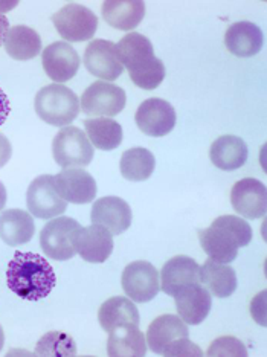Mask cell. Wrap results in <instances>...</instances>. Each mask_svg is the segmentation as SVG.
Masks as SVG:
<instances>
[{
  "mask_svg": "<svg viewBox=\"0 0 267 357\" xmlns=\"http://www.w3.org/2000/svg\"><path fill=\"white\" fill-rule=\"evenodd\" d=\"M6 284L19 298L37 303L49 296L56 284V277L54 267L42 255L15 252L6 267Z\"/></svg>",
  "mask_w": 267,
  "mask_h": 357,
  "instance_id": "6da1fadb",
  "label": "cell"
},
{
  "mask_svg": "<svg viewBox=\"0 0 267 357\" xmlns=\"http://www.w3.org/2000/svg\"><path fill=\"white\" fill-rule=\"evenodd\" d=\"M119 61L130 75L133 84L144 91H155L165 78V64L156 59L150 40L130 32L115 45Z\"/></svg>",
  "mask_w": 267,
  "mask_h": 357,
  "instance_id": "7a4b0ae2",
  "label": "cell"
},
{
  "mask_svg": "<svg viewBox=\"0 0 267 357\" xmlns=\"http://www.w3.org/2000/svg\"><path fill=\"white\" fill-rule=\"evenodd\" d=\"M199 241L205 254L217 263L229 264L238 255V249L252 240V228L245 218L220 215L206 229H199Z\"/></svg>",
  "mask_w": 267,
  "mask_h": 357,
  "instance_id": "3957f363",
  "label": "cell"
},
{
  "mask_svg": "<svg viewBox=\"0 0 267 357\" xmlns=\"http://www.w3.org/2000/svg\"><path fill=\"white\" fill-rule=\"evenodd\" d=\"M38 118L54 127H64L74 123L79 113L78 96L63 84H49L40 89L34 100Z\"/></svg>",
  "mask_w": 267,
  "mask_h": 357,
  "instance_id": "277c9868",
  "label": "cell"
},
{
  "mask_svg": "<svg viewBox=\"0 0 267 357\" xmlns=\"http://www.w3.org/2000/svg\"><path fill=\"white\" fill-rule=\"evenodd\" d=\"M81 225L70 217H55L47 222L40 232V246L43 252L55 259V261H66L77 255L75 235Z\"/></svg>",
  "mask_w": 267,
  "mask_h": 357,
  "instance_id": "5b68a950",
  "label": "cell"
},
{
  "mask_svg": "<svg viewBox=\"0 0 267 357\" xmlns=\"http://www.w3.org/2000/svg\"><path fill=\"white\" fill-rule=\"evenodd\" d=\"M93 145L78 127H64L52 141L54 160L63 168L87 167L93 159Z\"/></svg>",
  "mask_w": 267,
  "mask_h": 357,
  "instance_id": "8992f818",
  "label": "cell"
},
{
  "mask_svg": "<svg viewBox=\"0 0 267 357\" xmlns=\"http://www.w3.org/2000/svg\"><path fill=\"white\" fill-rule=\"evenodd\" d=\"M127 102L125 92L107 81H95L81 95V109L87 116L113 118L124 110Z\"/></svg>",
  "mask_w": 267,
  "mask_h": 357,
  "instance_id": "52a82bcc",
  "label": "cell"
},
{
  "mask_svg": "<svg viewBox=\"0 0 267 357\" xmlns=\"http://www.w3.org/2000/svg\"><path fill=\"white\" fill-rule=\"evenodd\" d=\"M52 23L61 38L68 42H86L98 29V17L89 8L68 3L52 15Z\"/></svg>",
  "mask_w": 267,
  "mask_h": 357,
  "instance_id": "ba28073f",
  "label": "cell"
},
{
  "mask_svg": "<svg viewBox=\"0 0 267 357\" xmlns=\"http://www.w3.org/2000/svg\"><path fill=\"white\" fill-rule=\"evenodd\" d=\"M26 205L31 215L42 220L60 217L68 209V202L60 197L54 185V176L43 174L31 182L26 192Z\"/></svg>",
  "mask_w": 267,
  "mask_h": 357,
  "instance_id": "9c48e42d",
  "label": "cell"
},
{
  "mask_svg": "<svg viewBox=\"0 0 267 357\" xmlns=\"http://www.w3.org/2000/svg\"><path fill=\"white\" fill-rule=\"evenodd\" d=\"M125 295L135 303H150L160 290V277L155 266L148 261L127 264L121 277Z\"/></svg>",
  "mask_w": 267,
  "mask_h": 357,
  "instance_id": "30bf717a",
  "label": "cell"
},
{
  "mask_svg": "<svg viewBox=\"0 0 267 357\" xmlns=\"http://www.w3.org/2000/svg\"><path fill=\"white\" fill-rule=\"evenodd\" d=\"M136 126L142 133L153 137H160L176 127L177 115L171 104L160 98L145 100L135 115Z\"/></svg>",
  "mask_w": 267,
  "mask_h": 357,
  "instance_id": "8fae6325",
  "label": "cell"
},
{
  "mask_svg": "<svg viewBox=\"0 0 267 357\" xmlns=\"http://www.w3.org/2000/svg\"><path fill=\"white\" fill-rule=\"evenodd\" d=\"M84 66L89 74L104 81H115L125 70L119 61L115 43L109 40H92L84 51Z\"/></svg>",
  "mask_w": 267,
  "mask_h": 357,
  "instance_id": "7c38bea8",
  "label": "cell"
},
{
  "mask_svg": "<svg viewBox=\"0 0 267 357\" xmlns=\"http://www.w3.org/2000/svg\"><path fill=\"white\" fill-rule=\"evenodd\" d=\"M54 185L60 197L69 204H92L96 197L95 178L83 168H64L54 176Z\"/></svg>",
  "mask_w": 267,
  "mask_h": 357,
  "instance_id": "4fadbf2b",
  "label": "cell"
},
{
  "mask_svg": "<svg viewBox=\"0 0 267 357\" xmlns=\"http://www.w3.org/2000/svg\"><path fill=\"white\" fill-rule=\"evenodd\" d=\"M267 194L263 182L252 177L241 178L231 190V205L241 218L257 220L266 214Z\"/></svg>",
  "mask_w": 267,
  "mask_h": 357,
  "instance_id": "5bb4252c",
  "label": "cell"
},
{
  "mask_svg": "<svg viewBox=\"0 0 267 357\" xmlns=\"http://www.w3.org/2000/svg\"><path fill=\"white\" fill-rule=\"evenodd\" d=\"M132 208L125 200L115 196L101 197L93 204L91 220L93 225L102 226L112 235L124 234L132 226Z\"/></svg>",
  "mask_w": 267,
  "mask_h": 357,
  "instance_id": "9a60e30c",
  "label": "cell"
},
{
  "mask_svg": "<svg viewBox=\"0 0 267 357\" xmlns=\"http://www.w3.org/2000/svg\"><path fill=\"white\" fill-rule=\"evenodd\" d=\"M45 74L56 84H63L77 75L79 69L78 52L64 42H54L42 54Z\"/></svg>",
  "mask_w": 267,
  "mask_h": 357,
  "instance_id": "2e32d148",
  "label": "cell"
},
{
  "mask_svg": "<svg viewBox=\"0 0 267 357\" xmlns=\"http://www.w3.org/2000/svg\"><path fill=\"white\" fill-rule=\"evenodd\" d=\"M177 313L188 326H199L211 312L213 299L208 289L201 284H191L174 295Z\"/></svg>",
  "mask_w": 267,
  "mask_h": 357,
  "instance_id": "e0dca14e",
  "label": "cell"
},
{
  "mask_svg": "<svg viewBox=\"0 0 267 357\" xmlns=\"http://www.w3.org/2000/svg\"><path fill=\"white\" fill-rule=\"evenodd\" d=\"M160 290L174 296L181 289L200 284V266L196 259L185 255H177L164 264L160 271Z\"/></svg>",
  "mask_w": 267,
  "mask_h": 357,
  "instance_id": "ac0fdd59",
  "label": "cell"
},
{
  "mask_svg": "<svg viewBox=\"0 0 267 357\" xmlns=\"http://www.w3.org/2000/svg\"><path fill=\"white\" fill-rule=\"evenodd\" d=\"M77 254L87 263L107 261L113 252V235L102 226L92 225L81 228L75 235Z\"/></svg>",
  "mask_w": 267,
  "mask_h": 357,
  "instance_id": "d6986e66",
  "label": "cell"
},
{
  "mask_svg": "<svg viewBox=\"0 0 267 357\" xmlns=\"http://www.w3.org/2000/svg\"><path fill=\"white\" fill-rule=\"evenodd\" d=\"M264 43V37L261 29L252 22H237L226 31L224 46L232 55L240 59L254 56L261 51Z\"/></svg>",
  "mask_w": 267,
  "mask_h": 357,
  "instance_id": "ffe728a7",
  "label": "cell"
},
{
  "mask_svg": "<svg viewBox=\"0 0 267 357\" xmlns=\"http://www.w3.org/2000/svg\"><path fill=\"white\" fill-rule=\"evenodd\" d=\"M188 336V326L182 321L181 316L162 314L148 326L145 340H147V344L153 353L164 354V351L174 342V340Z\"/></svg>",
  "mask_w": 267,
  "mask_h": 357,
  "instance_id": "44dd1931",
  "label": "cell"
},
{
  "mask_svg": "<svg viewBox=\"0 0 267 357\" xmlns=\"http://www.w3.org/2000/svg\"><path fill=\"white\" fill-rule=\"evenodd\" d=\"M98 321L101 328L106 333H110L118 327H139L141 318L137 307L130 298L113 296L100 307Z\"/></svg>",
  "mask_w": 267,
  "mask_h": 357,
  "instance_id": "7402d4cb",
  "label": "cell"
},
{
  "mask_svg": "<svg viewBox=\"0 0 267 357\" xmlns=\"http://www.w3.org/2000/svg\"><path fill=\"white\" fill-rule=\"evenodd\" d=\"M102 19L119 31H133L145 15V3L141 0H107L102 3Z\"/></svg>",
  "mask_w": 267,
  "mask_h": 357,
  "instance_id": "603a6c76",
  "label": "cell"
},
{
  "mask_svg": "<svg viewBox=\"0 0 267 357\" xmlns=\"http://www.w3.org/2000/svg\"><path fill=\"white\" fill-rule=\"evenodd\" d=\"M247 145L238 136L224 135L217 137L209 150V158L223 172H234L246 164L247 160Z\"/></svg>",
  "mask_w": 267,
  "mask_h": 357,
  "instance_id": "cb8c5ba5",
  "label": "cell"
},
{
  "mask_svg": "<svg viewBox=\"0 0 267 357\" xmlns=\"http://www.w3.org/2000/svg\"><path fill=\"white\" fill-rule=\"evenodd\" d=\"M200 284L217 298H228L237 290V273L231 266L208 258L200 266Z\"/></svg>",
  "mask_w": 267,
  "mask_h": 357,
  "instance_id": "d4e9b609",
  "label": "cell"
},
{
  "mask_svg": "<svg viewBox=\"0 0 267 357\" xmlns=\"http://www.w3.org/2000/svg\"><path fill=\"white\" fill-rule=\"evenodd\" d=\"M36 232L34 218L23 209H8L0 214V238L8 246H20L32 240Z\"/></svg>",
  "mask_w": 267,
  "mask_h": 357,
  "instance_id": "484cf974",
  "label": "cell"
},
{
  "mask_svg": "<svg viewBox=\"0 0 267 357\" xmlns=\"http://www.w3.org/2000/svg\"><path fill=\"white\" fill-rule=\"evenodd\" d=\"M107 354L110 357H144L147 340L139 327H118L109 333Z\"/></svg>",
  "mask_w": 267,
  "mask_h": 357,
  "instance_id": "4316f807",
  "label": "cell"
},
{
  "mask_svg": "<svg viewBox=\"0 0 267 357\" xmlns=\"http://www.w3.org/2000/svg\"><path fill=\"white\" fill-rule=\"evenodd\" d=\"M5 51L17 61L32 60L42 51V37L38 32L25 25L13 26L5 37Z\"/></svg>",
  "mask_w": 267,
  "mask_h": 357,
  "instance_id": "83f0119b",
  "label": "cell"
},
{
  "mask_svg": "<svg viewBox=\"0 0 267 357\" xmlns=\"http://www.w3.org/2000/svg\"><path fill=\"white\" fill-rule=\"evenodd\" d=\"M89 141L95 149L110 151L118 149L123 142V127L112 118H92L84 121Z\"/></svg>",
  "mask_w": 267,
  "mask_h": 357,
  "instance_id": "f1b7e54d",
  "label": "cell"
},
{
  "mask_svg": "<svg viewBox=\"0 0 267 357\" xmlns=\"http://www.w3.org/2000/svg\"><path fill=\"white\" fill-rule=\"evenodd\" d=\"M156 159L147 149L136 147L127 150L119 160V169L124 178L130 182H144L155 172Z\"/></svg>",
  "mask_w": 267,
  "mask_h": 357,
  "instance_id": "f546056e",
  "label": "cell"
},
{
  "mask_svg": "<svg viewBox=\"0 0 267 357\" xmlns=\"http://www.w3.org/2000/svg\"><path fill=\"white\" fill-rule=\"evenodd\" d=\"M36 354L40 357H72L77 354V344L68 333L49 331L40 337Z\"/></svg>",
  "mask_w": 267,
  "mask_h": 357,
  "instance_id": "4dcf8cb0",
  "label": "cell"
},
{
  "mask_svg": "<svg viewBox=\"0 0 267 357\" xmlns=\"http://www.w3.org/2000/svg\"><path fill=\"white\" fill-rule=\"evenodd\" d=\"M206 356L208 357H246L247 350L240 339L234 336H222V337H217L214 342L209 345Z\"/></svg>",
  "mask_w": 267,
  "mask_h": 357,
  "instance_id": "1f68e13d",
  "label": "cell"
},
{
  "mask_svg": "<svg viewBox=\"0 0 267 357\" xmlns=\"http://www.w3.org/2000/svg\"><path fill=\"white\" fill-rule=\"evenodd\" d=\"M165 357H201L204 351L200 350V347L196 345L188 337H181L174 340L164 351Z\"/></svg>",
  "mask_w": 267,
  "mask_h": 357,
  "instance_id": "d6a6232c",
  "label": "cell"
},
{
  "mask_svg": "<svg viewBox=\"0 0 267 357\" xmlns=\"http://www.w3.org/2000/svg\"><path fill=\"white\" fill-rule=\"evenodd\" d=\"M250 312H252V318L260 326H266V291H261L260 295H257L250 305Z\"/></svg>",
  "mask_w": 267,
  "mask_h": 357,
  "instance_id": "836d02e7",
  "label": "cell"
},
{
  "mask_svg": "<svg viewBox=\"0 0 267 357\" xmlns=\"http://www.w3.org/2000/svg\"><path fill=\"white\" fill-rule=\"evenodd\" d=\"M11 156H13V145L3 133H0V168H3L8 162H10Z\"/></svg>",
  "mask_w": 267,
  "mask_h": 357,
  "instance_id": "e575fe53",
  "label": "cell"
},
{
  "mask_svg": "<svg viewBox=\"0 0 267 357\" xmlns=\"http://www.w3.org/2000/svg\"><path fill=\"white\" fill-rule=\"evenodd\" d=\"M11 113V104L10 100H8L6 93L0 89V126L5 124V121L8 119Z\"/></svg>",
  "mask_w": 267,
  "mask_h": 357,
  "instance_id": "d590c367",
  "label": "cell"
},
{
  "mask_svg": "<svg viewBox=\"0 0 267 357\" xmlns=\"http://www.w3.org/2000/svg\"><path fill=\"white\" fill-rule=\"evenodd\" d=\"M8 31H10V22H8L3 14H0V46L3 45Z\"/></svg>",
  "mask_w": 267,
  "mask_h": 357,
  "instance_id": "8d00e7d4",
  "label": "cell"
},
{
  "mask_svg": "<svg viewBox=\"0 0 267 357\" xmlns=\"http://www.w3.org/2000/svg\"><path fill=\"white\" fill-rule=\"evenodd\" d=\"M6 205V188L5 185L0 182V211H2Z\"/></svg>",
  "mask_w": 267,
  "mask_h": 357,
  "instance_id": "74e56055",
  "label": "cell"
},
{
  "mask_svg": "<svg viewBox=\"0 0 267 357\" xmlns=\"http://www.w3.org/2000/svg\"><path fill=\"white\" fill-rule=\"evenodd\" d=\"M3 344H5V333H3L2 326H0V350L3 348Z\"/></svg>",
  "mask_w": 267,
  "mask_h": 357,
  "instance_id": "f35d334b",
  "label": "cell"
}]
</instances>
